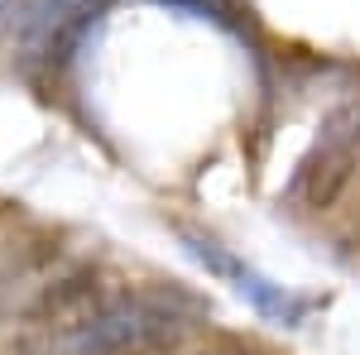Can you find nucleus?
<instances>
[{
    "instance_id": "obj_6",
    "label": "nucleus",
    "mask_w": 360,
    "mask_h": 355,
    "mask_svg": "<svg viewBox=\"0 0 360 355\" xmlns=\"http://www.w3.org/2000/svg\"><path fill=\"white\" fill-rule=\"evenodd\" d=\"M202 355H250V351H202Z\"/></svg>"
},
{
    "instance_id": "obj_5",
    "label": "nucleus",
    "mask_w": 360,
    "mask_h": 355,
    "mask_svg": "<svg viewBox=\"0 0 360 355\" xmlns=\"http://www.w3.org/2000/svg\"><path fill=\"white\" fill-rule=\"evenodd\" d=\"M10 20H15V0H0V34L10 29Z\"/></svg>"
},
{
    "instance_id": "obj_2",
    "label": "nucleus",
    "mask_w": 360,
    "mask_h": 355,
    "mask_svg": "<svg viewBox=\"0 0 360 355\" xmlns=\"http://www.w3.org/2000/svg\"><path fill=\"white\" fill-rule=\"evenodd\" d=\"M356 154H360V96H351L317 125V139H312L307 159L298 164L293 192L317 212L332 207L341 197V188L351 183V173H356Z\"/></svg>"
},
{
    "instance_id": "obj_3",
    "label": "nucleus",
    "mask_w": 360,
    "mask_h": 355,
    "mask_svg": "<svg viewBox=\"0 0 360 355\" xmlns=\"http://www.w3.org/2000/svg\"><path fill=\"white\" fill-rule=\"evenodd\" d=\"M72 10V0H15V20L10 29L25 39V44H39V39H49L53 25Z\"/></svg>"
},
{
    "instance_id": "obj_4",
    "label": "nucleus",
    "mask_w": 360,
    "mask_h": 355,
    "mask_svg": "<svg viewBox=\"0 0 360 355\" xmlns=\"http://www.w3.org/2000/svg\"><path fill=\"white\" fill-rule=\"evenodd\" d=\"M159 5H173V10H188L193 20H217V25H226L221 5L217 0H159Z\"/></svg>"
},
{
    "instance_id": "obj_1",
    "label": "nucleus",
    "mask_w": 360,
    "mask_h": 355,
    "mask_svg": "<svg viewBox=\"0 0 360 355\" xmlns=\"http://www.w3.org/2000/svg\"><path fill=\"white\" fill-rule=\"evenodd\" d=\"M188 327L183 293H125L82 312L63 336V355H149L173 346Z\"/></svg>"
}]
</instances>
